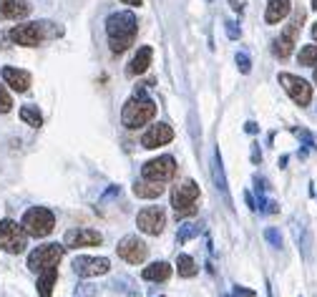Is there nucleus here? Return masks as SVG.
<instances>
[{"label":"nucleus","mask_w":317,"mask_h":297,"mask_svg":"<svg viewBox=\"0 0 317 297\" xmlns=\"http://www.w3.org/2000/svg\"><path fill=\"white\" fill-rule=\"evenodd\" d=\"M151 56H153V51H151L148 46H141V48H138V53L133 56L131 66H128V73H131V76H138V73H143V71L151 66Z\"/></svg>","instance_id":"5701e85b"},{"label":"nucleus","mask_w":317,"mask_h":297,"mask_svg":"<svg viewBox=\"0 0 317 297\" xmlns=\"http://www.w3.org/2000/svg\"><path fill=\"white\" fill-rule=\"evenodd\" d=\"M111 269V262L106 257H76L73 262V272L78 277H98V274H106Z\"/></svg>","instance_id":"9b49d317"},{"label":"nucleus","mask_w":317,"mask_h":297,"mask_svg":"<svg viewBox=\"0 0 317 297\" xmlns=\"http://www.w3.org/2000/svg\"><path fill=\"white\" fill-rule=\"evenodd\" d=\"M56 279H58V264H56V267H48V269H43V272H38V294H41V297H51Z\"/></svg>","instance_id":"4be33fe9"},{"label":"nucleus","mask_w":317,"mask_h":297,"mask_svg":"<svg viewBox=\"0 0 317 297\" xmlns=\"http://www.w3.org/2000/svg\"><path fill=\"white\" fill-rule=\"evenodd\" d=\"M73 297H98V284L93 282H78L73 289Z\"/></svg>","instance_id":"c85d7f7f"},{"label":"nucleus","mask_w":317,"mask_h":297,"mask_svg":"<svg viewBox=\"0 0 317 297\" xmlns=\"http://www.w3.org/2000/svg\"><path fill=\"white\" fill-rule=\"evenodd\" d=\"M66 254V247L61 244H43V247H36L31 254H28V269L33 272H43L48 267H56Z\"/></svg>","instance_id":"423d86ee"},{"label":"nucleus","mask_w":317,"mask_h":297,"mask_svg":"<svg viewBox=\"0 0 317 297\" xmlns=\"http://www.w3.org/2000/svg\"><path fill=\"white\" fill-rule=\"evenodd\" d=\"M212 179H214V187L219 189L222 199L227 207H232V197H229V184H227V174H224V164H222V154L214 152V162H212Z\"/></svg>","instance_id":"2eb2a0df"},{"label":"nucleus","mask_w":317,"mask_h":297,"mask_svg":"<svg viewBox=\"0 0 317 297\" xmlns=\"http://www.w3.org/2000/svg\"><path fill=\"white\" fill-rule=\"evenodd\" d=\"M56 227V217L46 207H33L23 214V229L31 237H48Z\"/></svg>","instance_id":"20e7f679"},{"label":"nucleus","mask_w":317,"mask_h":297,"mask_svg":"<svg viewBox=\"0 0 317 297\" xmlns=\"http://www.w3.org/2000/svg\"><path fill=\"white\" fill-rule=\"evenodd\" d=\"M116 252H118V257L126 259L128 264H141V262L148 257V247H146L138 237H123V239L118 242Z\"/></svg>","instance_id":"9d476101"},{"label":"nucleus","mask_w":317,"mask_h":297,"mask_svg":"<svg viewBox=\"0 0 317 297\" xmlns=\"http://www.w3.org/2000/svg\"><path fill=\"white\" fill-rule=\"evenodd\" d=\"M247 131H249V133H254V131H257V123H252V121H249V123H247Z\"/></svg>","instance_id":"ea45409f"},{"label":"nucleus","mask_w":317,"mask_h":297,"mask_svg":"<svg viewBox=\"0 0 317 297\" xmlns=\"http://www.w3.org/2000/svg\"><path fill=\"white\" fill-rule=\"evenodd\" d=\"M312 36H314V38H317V23H314V26H312Z\"/></svg>","instance_id":"a19ab883"},{"label":"nucleus","mask_w":317,"mask_h":297,"mask_svg":"<svg viewBox=\"0 0 317 297\" xmlns=\"http://www.w3.org/2000/svg\"><path fill=\"white\" fill-rule=\"evenodd\" d=\"M0 247L11 254H21L28 247V232L23 229V224L18 227L13 219L0 222Z\"/></svg>","instance_id":"39448f33"},{"label":"nucleus","mask_w":317,"mask_h":297,"mask_svg":"<svg viewBox=\"0 0 317 297\" xmlns=\"http://www.w3.org/2000/svg\"><path fill=\"white\" fill-rule=\"evenodd\" d=\"M136 224H138V229H141V232L158 237V234L164 232V227H167V214H164V209H162V207H146V209H141V212H138Z\"/></svg>","instance_id":"6e6552de"},{"label":"nucleus","mask_w":317,"mask_h":297,"mask_svg":"<svg viewBox=\"0 0 317 297\" xmlns=\"http://www.w3.org/2000/svg\"><path fill=\"white\" fill-rule=\"evenodd\" d=\"M279 83L284 86V91L289 93V98L297 103V106H307L312 101V86L299 78V76H292V73H279Z\"/></svg>","instance_id":"0eeeda50"},{"label":"nucleus","mask_w":317,"mask_h":297,"mask_svg":"<svg viewBox=\"0 0 317 297\" xmlns=\"http://www.w3.org/2000/svg\"><path fill=\"white\" fill-rule=\"evenodd\" d=\"M299 66H317V46H304L299 51Z\"/></svg>","instance_id":"7c9ffc66"},{"label":"nucleus","mask_w":317,"mask_h":297,"mask_svg":"<svg viewBox=\"0 0 317 297\" xmlns=\"http://www.w3.org/2000/svg\"><path fill=\"white\" fill-rule=\"evenodd\" d=\"M174 138V128L167 126V123H156L151 126L143 136H141V146L143 148H158V146H164Z\"/></svg>","instance_id":"ddd939ff"},{"label":"nucleus","mask_w":317,"mask_h":297,"mask_svg":"<svg viewBox=\"0 0 317 297\" xmlns=\"http://www.w3.org/2000/svg\"><path fill=\"white\" fill-rule=\"evenodd\" d=\"M244 199H247V204H249V209H257V204H254V199H252V194H249V192L244 194Z\"/></svg>","instance_id":"e433bc0d"},{"label":"nucleus","mask_w":317,"mask_h":297,"mask_svg":"<svg viewBox=\"0 0 317 297\" xmlns=\"http://www.w3.org/2000/svg\"><path fill=\"white\" fill-rule=\"evenodd\" d=\"M111 287H113V289H118V292H123V294H131V297H133V294H136V292H138V289H136V284H133V279H131V277H116V279H113V284H111Z\"/></svg>","instance_id":"cd10ccee"},{"label":"nucleus","mask_w":317,"mask_h":297,"mask_svg":"<svg viewBox=\"0 0 317 297\" xmlns=\"http://www.w3.org/2000/svg\"><path fill=\"white\" fill-rule=\"evenodd\" d=\"M312 8H317V0H312Z\"/></svg>","instance_id":"37998d69"},{"label":"nucleus","mask_w":317,"mask_h":297,"mask_svg":"<svg viewBox=\"0 0 317 297\" xmlns=\"http://www.w3.org/2000/svg\"><path fill=\"white\" fill-rule=\"evenodd\" d=\"M11 108H13V98L6 91V86H0V113H8Z\"/></svg>","instance_id":"473e14b6"},{"label":"nucleus","mask_w":317,"mask_h":297,"mask_svg":"<svg viewBox=\"0 0 317 297\" xmlns=\"http://www.w3.org/2000/svg\"><path fill=\"white\" fill-rule=\"evenodd\" d=\"M227 31H229V36H232V38H237V31H234V23H227Z\"/></svg>","instance_id":"4c0bfd02"},{"label":"nucleus","mask_w":317,"mask_h":297,"mask_svg":"<svg viewBox=\"0 0 317 297\" xmlns=\"http://www.w3.org/2000/svg\"><path fill=\"white\" fill-rule=\"evenodd\" d=\"M136 31H138V21H136L133 13L123 11V13L108 16V21H106V33H108L111 51H113V53H123V51L133 43Z\"/></svg>","instance_id":"f257e3e1"},{"label":"nucleus","mask_w":317,"mask_h":297,"mask_svg":"<svg viewBox=\"0 0 317 297\" xmlns=\"http://www.w3.org/2000/svg\"><path fill=\"white\" fill-rule=\"evenodd\" d=\"M31 13V6L23 0H0V21H18Z\"/></svg>","instance_id":"dca6fc26"},{"label":"nucleus","mask_w":317,"mask_h":297,"mask_svg":"<svg viewBox=\"0 0 317 297\" xmlns=\"http://www.w3.org/2000/svg\"><path fill=\"white\" fill-rule=\"evenodd\" d=\"M264 239H267L274 249H282V234H279L274 227H267V229H264Z\"/></svg>","instance_id":"2f4dec72"},{"label":"nucleus","mask_w":317,"mask_h":297,"mask_svg":"<svg viewBox=\"0 0 317 297\" xmlns=\"http://www.w3.org/2000/svg\"><path fill=\"white\" fill-rule=\"evenodd\" d=\"M289 229H292V237H294V244L299 247V252H302V259H307L309 257V232H307V227L294 217L292 222H289Z\"/></svg>","instance_id":"a211bd4d"},{"label":"nucleus","mask_w":317,"mask_h":297,"mask_svg":"<svg viewBox=\"0 0 317 297\" xmlns=\"http://www.w3.org/2000/svg\"><path fill=\"white\" fill-rule=\"evenodd\" d=\"M174 174H177L174 157H158V159H151L148 164H143V179H148V182H162L164 184Z\"/></svg>","instance_id":"1a4fd4ad"},{"label":"nucleus","mask_w":317,"mask_h":297,"mask_svg":"<svg viewBox=\"0 0 317 297\" xmlns=\"http://www.w3.org/2000/svg\"><path fill=\"white\" fill-rule=\"evenodd\" d=\"M232 297H254V289H244V287H234L232 289Z\"/></svg>","instance_id":"c9c22d12"},{"label":"nucleus","mask_w":317,"mask_h":297,"mask_svg":"<svg viewBox=\"0 0 317 297\" xmlns=\"http://www.w3.org/2000/svg\"><path fill=\"white\" fill-rule=\"evenodd\" d=\"M237 66L242 73H249L252 71V63H249V56L247 53H237Z\"/></svg>","instance_id":"72a5a7b5"},{"label":"nucleus","mask_w":317,"mask_h":297,"mask_svg":"<svg viewBox=\"0 0 317 297\" xmlns=\"http://www.w3.org/2000/svg\"><path fill=\"white\" fill-rule=\"evenodd\" d=\"M259 209L267 212V214H274V212H277V204L269 202V199H259Z\"/></svg>","instance_id":"f704fd0d"},{"label":"nucleus","mask_w":317,"mask_h":297,"mask_svg":"<svg viewBox=\"0 0 317 297\" xmlns=\"http://www.w3.org/2000/svg\"><path fill=\"white\" fill-rule=\"evenodd\" d=\"M177 269H179L182 277H194L199 267H197V262H194L189 254H179V257H177Z\"/></svg>","instance_id":"a878e982"},{"label":"nucleus","mask_w":317,"mask_h":297,"mask_svg":"<svg viewBox=\"0 0 317 297\" xmlns=\"http://www.w3.org/2000/svg\"><path fill=\"white\" fill-rule=\"evenodd\" d=\"M292 11V3L289 0H269V6H267V13H264V21L267 23H279L289 16Z\"/></svg>","instance_id":"6ab92c4d"},{"label":"nucleus","mask_w":317,"mask_h":297,"mask_svg":"<svg viewBox=\"0 0 317 297\" xmlns=\"http://www.w3.org/2000/svg\"><path fill=\"white\" fill-rule=\"evenodd\" d=\"M314 83H317V66H314Z\"/></svg>","instance_id":"79ce46f5"},{"label":"nucleus","mask_w":317,"mask_h":297,"mask_svg":"<svg viewBox=\"0 0 317 297\" xmlns=\"http://www.w3.org/2000/svg\"><path fill=\"white\" fill-rule=\"evenodd\" d=\"M21 118H23L28 126H33V128L43 126V116H41L38 106H23V108H21Z\"/></svg>","instance_id":"393cba45"},{"label":"nucleus","mask_w":317,"mask_h":297,"mask_svg":"<svg viewBox=\"0 0 317 297\" xmlns=\"http://www.w3.org/2000/svg\"><path fill=\"white\" fill-rule=\"evenodd\" d=\"M199 232H202V224H197V222H184V224L179 227V232H177V239H179V244H184V242L199 237Z\"/></svg>","instance_id":"b1692460"},{"label":"nucleus","mask_w":317,"mask_h":297,"mask_svg":"<svg viewBox=\"0 0 317 297\" xmlns=\"http://www.w3.org/2000/svg\"><path fill=\"white\" fill-rule=\"evenodd\" d=\"M11 41L26 48H38L43 43V31L38 23H26V26H16L11 31Z\"/></svg>","instance_id":"f8f14e48"},{"label":"nucleus","mask_w":317,"mask_h":297,"mask_svg":"<svg viewBox=\"0 0 317 297\" xmlns=\"http://www.w3.org/2000/svg\"><path fill=\"white\" fill-rule=\"evenodd\" d=\"M3 81H6L13 91H18V93H23V91L31 88V73H28V71H21V68L6 66V68H3Z\"/></svg>","instance_id":"f3484780"},{"label":"nucleus","mask_w":317,"mask_h":297,"mask_svg":"<svg viewBox=\"0 0 317 297\" xmlns=\"http://www.w3.org/2000/svg\"><path fill=\"white\" fill-rule=\"evenodd\" d=\"M197 199H199V187H197V182H192V179L182 182V184L174 189V194H172V207H174L177 217L184 219V217L197 214Z\"/></svg>","instance_id":"7ed1b4c3"},{"label":"nucleus","mask_w":317,"mask_h":297,"mask_svg":"<svg viewBox=\"0 0 317 297\" xmlns=\"http://www.w3.org/2000/svg\"><path fill=\"white\" fill-rule=\"evenodd\" d=\"M121 3H126V6H141V0H121Z\"/></svg>","instance_id":"58836bf2"},{"label":"nucleus","mask_w":317,"mask_h":297,"mask_svg":"<svg viewBox=\"0 0 317 297\" xmlns=\"http://www.w3.org/2000/svg\"><path fill=\"white\" fill-rule=\"evenodd\" d=\"M302 21H304V13H302V11H297L294 21L284 28V33H282V36H284V38H289V41H294V38H297V33H299V28H302Z\"/></svg>","instance_id":"c756f323"},{"label":"nucleus","mask_w":317,"mask_h":297,"mask_svg":"<svg viewBox=\"0 0 317 297\" xmlns=\"http://www.w3.org/2000/svg\"><path fill=\"white\" fill-rule=\"evenodd\" d=\"M133 194L138 199H156V197L164 194V187H162V182H148V179H143V182H136L133 184Z\"/></svg>","instance_id":"412c9836"},{"label":"nucleus","mask_w":317,"mask_h":297,"mask_svg":"<svg viewBox=\"0 0 317 297\" xmlns=\"http://www.w3.org/2000/svg\"><path fill=\"white\" fill-rule=\"evenodd\" d=\"M292 48H294V41H289V38H284V36H279V38L274 41V46H272L274 56H279V58H287V56L292 53Z\"/></svg>","instance_id":"bb28decb"},{"label":"nucleus","mask_w":317,"mask_h":297,"mask_svg":"<svg viewBox=\"0 0 317 297\" xmlns=\"http://www.w3.org/2000/svg\"><path fill=\"white\" fill-rule=\"evenodd\" d=\"M156 116V103L148 101L146 96H133L131 101H126L123 111H121V121L126 128H138L143 123H148Z\"/></svg>","instance_id":"f03ea898"},{"label":"nucleus","mask_w":317,"mask_h":297,"mask_svg":"<svg viewBox=\"0 0 317 297\" xmlns=\"http://www.w3.org/2000/svg\"><path fill=\"white\" fill-rule=\"evenodd\" d=\"M103 237L93 229H68L66 237H63V244L66 247H93V244H101Z\"/></svg>","instance_id":"4468645a"},{"label":"nucleus","mask_w":317,"mask_h":297,"mask_svg":"<svg viewBox=\"0 0 317 297\" xmlns=\"http://www.w3.org/2000/svg\"><path fill=\"white\" fill-rule=\"evenodd\" d=\"M141 277L146 282H167L172 277V267H169V262H153L141 272Z\"/></svg>","instance_id":"aec40b11"}]
</instances>
